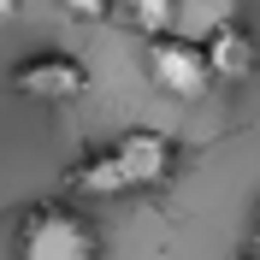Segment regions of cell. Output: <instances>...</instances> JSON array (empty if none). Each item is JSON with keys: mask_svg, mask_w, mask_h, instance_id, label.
Masks as SVG:
<instances>
[{"mask_svg": "<svg viewBox=\"0 0 260 260\" xmlns=\"http://www.w3.org/2000/svg\"><path fill=\"white\" fill-rule=\"evenodd\" d=\"M172 166H178V142H172L166 130L136 124V130H118L107 148L83 154V160L71 166V189L95 195V201H107V195H136V189L166 183Z\"/></svg>", "mask_w": 260, "mask_h": 260, "instance_id": "6da1fadb", "label": "cell"}, {"mask_svg": "<svg viewBox=\"0 0 260 260\" xmlns=\"http://www.w3.org/2000/svg\"><path fill=\"white\" fill-rule=\"evenodd\" d=\"M18 260H101V231L65 201H36L12 237Z\"/></svg>", "mask_w": 260, "mask_h": 260, "instance_id": "7a4b0ae2", "label": "cell"}, {"mask_svg": "<svg viewBox=\"0 0 260 260\" xmlns=\"http://www.w3.org/2000/svg\"><path fill=\"white\" fill-rule=\"evenodd\" d=\"M148 83L172 101H201L213 89V65H207V48L201 42H183V36H160V42H148Z\"/></svg>", "mask_w": 260, "mask_h": 260, "instance_id": "3957f363", "label": "cell"}, {"mask_svg": "<svg viewBox=\"0 0 260 260\" xmlns=\"http://www.w3.org/2000/svg\"><path fill=\"white\" fill-rule=\"evenodd\" d=\"M12 89L24 101H42V107H65V101L89 95V71H83V59H71V53H30V59L12 71Z\"/></svg>", "mask_w": 260, "mask_h": 260, "instance_id": "277c9868", "label": "cell"}, {"mask_svg": "<svg viewBox=\"0 0 260 260\" xmlns=\"http://www.w3.org/2000/svg\"><path fill=\"white\" fill-rule=\"evenodd\" d=\"M201 48H207V65H213V77H219V83H243L248 71H254V59H260L254 36H248L243 24H219Z\"/></svg>", "mask_w": 260, "mask_h": 260, "instance_id": "5b68a950", "label": "cell"}, {"mask_svg": "<svg viewBox=\"0 0 260 260\" xmlns=\"http://www.w3.org/2000/svg\"><path fill=\"white\" fill-rule=\"evenodd\" d=\"M124 6V24L142 42H160V36H172V24H178V0H118Z\"/></svg>", "mask_w": 260, "mask_h": 260, "instance_id": "8992f818", "label": "cell"}, {"mask_svg": "<svg viewBox=\"0 0 260 260\" xmlns=\"http://www.w3.org/2000/svg\"><path fill=\"white\" fill-rule=\"evenodd\" d=\"M65 6H71L77 18H107V6H113V0H65Z\"/></svg>", "mask_w": 260, "mask_h": 260, "instance_id": "52a82bcc", "label": "cell"}, {"mask_svg": "<svg viewBox=\"0 0 260 260\" xmlns=\"http://www.w3.org/2000/svg\"><path fill=\"white\" fill-rule=\"evenodd\" d=\"M254 243H260V207H254Z\"/></svg>", "mask_w": 260, "mask_h": 260, "instance_id": "ba28073f", "label": "cell"}, {"mask_svg": "<svg viewBox=\"0 0 260 260\" xmlns=\"http://www.w3.org/2000/svg\"><path fill=\"white\" fill-rule=\"evenodd\" d=\"M248 260H260V243H254V254H248Z\"/></svg>", "mask_w": 260, "mask_h": 260, "instance_id": "9c48e42d", "label": "cell"}]
</instances>
